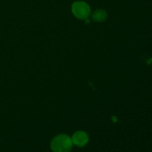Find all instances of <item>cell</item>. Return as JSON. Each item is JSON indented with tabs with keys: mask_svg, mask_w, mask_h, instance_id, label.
Returning <instances> with one entry per match:
<instances>
[{
	"mask_svg": "<svg viewBox=\"0 0 152 152\" xmlns=\"http://www.w3.org/2000/svg\"><path fill=\"white\" fill-rule=\"evenodd\" d=\"M73 142L71 137L65 134L58 135L51 142V149L53 152H69Z\"/></svg>",
	"mask_w": 152,
	"mask_h": 152,
	"instance_id": "6da1fadb",
	"label": "cell"
},
{
	"mask_svg": "<svg viewBox=\"0 0 152 152\" xmlns=\"http://www.w3.org/2000/svg\"><path fill=\"white\" fill-rule=\"evenodd\" d=\"M72 11L76 17L85 19L90 14V7L83 1H76L72 5Z\"/></svg>",
	"mask_w": 152,
	"mask_h": 152,
	"instance_id": "7a4b0ae2",
	"label": "cell"
},
{
	"mask_svg": "<svg viewBox=\"0 0 152 152\" xmlns=\"http://www.w3.org/2000/svg\"><path fill=\"white\" fill-rule=\"evenodd\" d=\"M71 140H72L73 143L75 144L76 145L79 147H83L87 144L88 141V137L86 132L79 131L74 134Z\"/></svg>",
	"mask_w": 152,
	"mask_h": 152,
	"instance_id": "3957f363",
	"label": "cell"
},
{
	"mask_svg": "<svg viewBox=\"0 0 152 152\" xmlns=\"http://www.w3.org/2000/svg\"><path fill=\"white\" fill-rule=\"evenodd\" d=\"M106 17L107 13L103 10H96L92 16L93 19L96 22H103L104 20H105Z\"/></svg>",
	"mask_w": 152,
	"mask_h": 152,
	"instance_id": "277c9868",
	"label": "cell"
}]
</instances>
